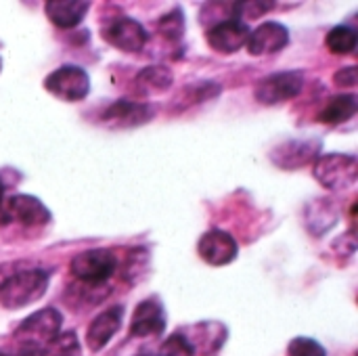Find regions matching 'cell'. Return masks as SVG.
<instances>
[{
  "instance_id": "6da1fadb",
  "label": "cell",
  "mask_w": 358,
  "mask_h": 356,
  "mask_svg": "<svg viewBox=\"0 0 358 356\" xmlns=\"http://www.w3.org/2000/svg\"><path fill=\"white\" fill-rule=\"evenodd\" d=\"M48 281V273L38 266L10 273L0 281V306L6 311L31 306L34 302L44 298Z\"/></svg>"
},
{
  "instance_id": "7a4b0ae2",
  "label": "cell",
  "mask_w": 358,
  "mask_h": 356,
  "mask_svg": "<svg viewBox=\"0 0 358 356\" xmlns=\"http://www.w3.org/2000/svg\"><path fill=\"white\" fill-rule=\"evenodd\" d=\"M63 317L57 308H42L19 323L13 340L19 350H29L42 355V350L61 334Z\"/></svg>"
},
{
  "instance_id": "3957f363",
  "label": "cell",
  "mask_w": 358,
  "mask_h": 356,
  "mask_svg": "<svg viewBox=\"0 0 358 356\" xmlns=\"http://www.w3.org/2000/svg\"><path fill=\"white\" fill-rule=\"evenodd\" d=\"M120 269V258L113 250L94 248L80 252L69 262V273L73 279L88 287H107V283L115 277Z\"/></svg>"
},
{
  "instance_id": "277c9868",
  "label": "cell",
  "mask_w": 358,
  "mask_h": 356,
  "mask_svg": "<svg viewBox=\"0 0 358 356\" xmlns=\"http://www.w3.org/2000/svg\"><path fill=\"white\" fill-rule=\"evenodd\" d=\"M50 222V210L34 195H10L0 204V225L19 227L23 231L44 229Z\"/></svg>"
},
{
  "instance_id": "5b68a950",
  "label": "cell",
  "mask_w": 358,
  "mask_h": 356,
  "mask_svg": "<svg viewBox=\"0 0 358 356\" xmlns=\"http://www.w3.org/2000/svg\"><path fill=\"white\" fill-rule=\"evenodd\" d=\"M313 174L329 191H348L358 178V159L348 153H325L315 159Z\"/></svg>"
},
{
  "instance_id": "8992f818",
  "label": "cell",
  "mask_w": 358,
  "mask_h": 356,
  "mask_svg": "<svg viewBox=\"0 0 358 356\" xmlns=\"http://www.w3.org/2000/svg\"><path fill=\"white\" fill-rule=\"evenodd\" d=\"M304 88V73L302 71H277L271 76H264L256 88H254V99L260 105L273 107L281 105L285 101L296 99Z\"/></svg>"
},
{
  "instance_id": "52a82bcc",
  "label": "cell",
  "mask_w": 358,
  "mask_h": 356,
  "mask_svg": "<svg viewBox=\"0 0 358 356\" xmlns=\"http://www.w3.org/2000/svg\"><path fill=\"white\" fill-rule=\"evenodd\" d=\"M44 88L61 101L78 103L84 101L90 92V78L78 65H61L46 76Z\"/></svg>"
},
{
  "instance_id": "ba28073f",
  "label": "cell",
  "mask_w": 358,
  "mask_h": 356,
  "mask_svg": "<svg viewBox=\"0 0 358 356\" xmlns=\"http://www.w3.org/2000/svg\"><path fill=\"white\" fill-rule=\"evenodd\" d=\"M321 155V141L319 138H294L287 143L277 145L271 151V162L281 170H300Z\"/></svg>"
},
{
  "instance_id": "9c48e42d",
  "label": "cell",
  "mask_w": 358,
  "mask_h": 356,
  "mask_svg": "<svg viewBox=\"0 0 358 356\" xmlns=\"http://www.w3.org/2000/svg\"><path fill=\"white\" fill-rule=\"evenodd\" d=\"M101 36L107 44L122 52H138L149 40L147 29L132 17H117L115 21L103 27Z\"/></svg>"
},
{
  "instance_id": "30bf717a",
  "label": "cell",
  "mask_w": 358,
  "mask_h": 356,
  "mask_svg": "<svg viewBox=\"0 0 358 356\" xmlns=\"http://www.w3.org/2000/svg\"><path fill=\"white\" fill-rule=\"evenodd\" d=\"M197 254L210 266H227L239 256V243L222 229H210L197 241Z\"/></svg>"
},
{
  "instance_id": "8fae6325",
  "label": "cell",
  "mask_w": 358,
  "mask_h": 356,
  "mask_svg": "<svg viewBox=\"0 0 358 356\" xmlns=\"http://www.w3.org/2000/svg\"><path fill=\"white\" fill-rule=\"evenodd\" d=\"M178 334L185 338L193 355H214L224 346L229 338L227 325L218 321H201V323L178 329Z\"/></svg>"
},
{
  "instance_id": "7c38bea8",
  "label": "cell",
  "mask_w": 358,
  "mask_h": 356,
  "mask_svg": "<svg viewBox=\"0 0 358 356\" xmlns=\"http://www.w3.org/2000/svg\"><path fill=\"white\" fill-rule=\"evenodd\" d=\"M166 329V308L157 296L143 300L130 319L132 338H159Z\"/></svg>"
},
{
  "instance_id": "4fadbf2b",
  "label": "cell",
  "mask_w": 358,
  "mask_h": 356,
  "mask_svg": "<svg viewBox=\"0 0 358 356\" xmlns=\"http://www.w3.org/2000/svg\"><path fill=\"white\" fill-rule=\"evenodd\" d=\"M250 27L243 19H229L206 29V42L220 55H233L248 42Z\"/></svg>"
},
{
  "instance_id": "5bb4252c",
  "label": "cell",
  "mask_w": 358,
  "mask_h": 356,
  "mask_svg": "<svg viewBox=\"0 0 358 356\" xmlns=\"http://www.w3.org/2000/svg\"><path fill=\"white\" fill-rule=\"evenodd\" d=\"M287 42H289V29L283 23L266 21L250 31L245 48L252 57H268L283 50Z\"/></svg>"
},
{
  "instance_id": "9a60e30c",
  "label": "cell",
  "mask_w": 358,
  "mask_h": 356,
  "mask_svg": "<svg viewBox=\"0 0 358 356\" xmlns=\"http://www.w3.org/2000/svg\"><path fill=\"white\" fill-rule=\"evenodd\" d=\"M122 321H124V306L120 304L99 313L86 332V346L90 348V353H101L120 332Z\"/></svg>"
},
{
  "instance_id": "2e32d148",
  "label": "cell",
  "mask_w": 358,
  "mask_h": 356,
  "mask_svg": "<svg viewBox=\"0 0 358 356\" xmlns=\"http://www.w3.org/2000/svg\"><path fill=\"white\" fill-rule=\"evenodd\" d=\"M155 115V107L149 103H138V101H115L111 107L105 109L103 122L115 126V128H132L147 124Z\"/></svg>"
},
{
  "instance_id": "e0dca14e",
  "label": "cell",
  "mask_w": 358,
  "mask_h": 356,
  "mask_svg": "<svg viewBox=\"0 0 358 356\" xmlns=\"http://www.w3.org/2000/svg\"><path fill=\"white\" fill-rule=\"evenodd\" d=\"M90 10V2L86 0H48L44 4V13L48 21L59 29L78 27Z\"/></svg>"
},
{
  "instance_id": "ac0fdd59",
  "label": "cell",
  "mask_w": 358,
  "mask_h": 356,
  "mask_svg": "<svg viewBox=\"0 0 358 356\" xmlns=\"http://www.w3.org/2000/svg\"><path fill=\"white\" fill-rule=\"evenodd\" d=\"M304 218H306V231L315 237H323L338 225L340 208L334 199H315L306 206Z\"/></svg>"
},
{
  "instance_id": "d6986e66",
  "label": "cell",
  "mask_w": 358,
  "mask_h": 356,
  "mask_svg": "<svg viewBox=\"0 0 358 356\" xmlns=\"http://www.w3.org/2000/svg\"><path fill=\"white\" fill-rule=\"evenodd\" d=\"M174 84V73L166 65H147L132 82V92L138 97H151L168 92Z\"/></svg>"
},
{
  "instance_id": "ffe728a7",
  "label": "cell",
  "mask_w": 358,
  "mask_h": 356,
  "mask_svg": "<svg viewBox=\"0 0 358 356\" xmlns=\"http://www.w3.org/2000/svg\"><path fill=\"white\" fill-rule=\"evenodd\" d=\"M358 109V101L355 94L346 92V94H336L331 97L325 107L319 111V122L329 124V126H338L348 122L350 118H355Z\"/></svg>"
},
{
  "instance_id": "44dd1931",
  "label": "cell",
  "mask_w": 358,
  "mask_h": 356,
  "mask_svg": "<svg viewBox=\"0 0 358 356\" xmlns=\"http://www.w3.org/2000/svg\"><path fill=\"white\" fill-rule=\"evenodd\" d=\"M358 34L355 27L350 25H336L329 29L327 38H325V44L327 48L334 52V55H348L357 48Z\"/></svg>"
},
{
  "instance_id": "7402d4cb",
  "label": "cell",
  "mask_w": 358,
  "mask_h": 356,
  "mask_svg": "<svg viewBox=\"0 0 358 356\" xmlns=\"http://www.w3.org/2000/svg\"><path fill=\"white\" fill-rule=\"evenodd\" d=\"M157 34L168 40V42H180V38L185 36V13L180 6L168 10L166 15L159 17L157 21Z\"/></svg>"
},
{
  "instance_id": "603a6c76",
  "label": "cell",
  "mask_w": 358,
  "mask_h": 356,
  "mask_svg": "<svg viewBox=\"0 0 358 356\" xmlns=\"http://www.w3.org/2000/svg\"><path fill=\"white\" fill-rule=\"evenodd\" d=\"M40 356H82V346L76 336V332H63L59 334Z\"/></svg>"
},
{
  "instance_id": "cb8c5ba5",
  "label": "cell",
  "mask_w": 358,
  "mask_h": 356,
  "mask_svg": "<svg viewBox=\"0 0 358 356\" xmlns=\"http://www.w3.org/2000/svg\"><path fill=\"white\" fill-rule=\"evenodd\" d=\"M220 90L222 88L216 82H195L182 90V97L187 99V103H203V101L216 99Z\"/></svg>"
},
{
  "instance_id": "d4e9b609",
  "label": "cell",
  "mask_w": 358,
  "mask_h": 356,
  "mask_svg": "<svg viewBox=\"0 0 358 356\" xmlns=\"http://www.w3.org/2000/svg\"><path fill=\"white\" fill-rule=\"evenodd\" d=\"M287 356H327V350L313 338H294L287 346Z\"/></svg>"
},
{
  "instance_id": "484cf974",
  "label": "cell",
  "mask_w": 358,
  "mask_h": 356,
  "mask_svg": "<svg viewBox=\"0 0 358 356\" xmlns=\"http://www.w3.org/2000/svg\"><path fill=\"white\" fill-rule=\"evenodd\" d=\"M157 356H195L193 350L189 348V344L185 342V338L176 332L172 334L159 348V355Z\"/></svg>"
},
{
  "instance_id": "4316f807",
  "label": "cell",
  "mask_w": 358,
  "mask_h": 356,
  "mask_svg": "<svg viewBox=\"0 0 358 356\" xmlns=\"http://www.w3.org/2000/svg\"><path fill=\"white\" fill-rule=\"evenodd\" d=\"M334 84L338 88H355L358 84V71L357 65H348V67H342L334 73Z\"/></svg>"
},
{
  "instance_id": "83f0119b",
  "label": "cell",
  "mask_w": 358,
  "mask_h": 356,
  "mask_svg": "<svg viewBox=\"0 0 358 356\" xmlns=\"http://www.w3.org/2000/svg\"><path fill=\"white\" fill-rule=\"evenodd\" d=\"M243 6H245V8H252V10L243 13L241 17H245V19H256V17H262L264 13H268L271 8H275L277 4H275V2H243Z\"/></svg>"
},
{
  "instance_id": "f1b7e54d",
  "label": "cell",
  "mask_w": 358,
  "mask_h": 356,
  "mask_svg": "<svg viewBox=\"0 0 358 356\" xmlns=\"http://www.w3.org/2000/svg\"><path fill=\"white\" fill-rule=\"evenodd\" d=\"M4 201V183L0 180V204Z\"/></svg>"
},
{
  "instance_id": "f546056e",
  "label": "cell",
  "mask_w": 358,
  "mask_h": 356,
  "mask_svg": "<svg viewBox=\"0 0 358 356\" xmlns=\"http://www.w3.org/2000/svg\"><path fill=\"white\" fill-rule=\"evenodd\" d=\"M0 71H2V59H0Z\"/></svg>"
},
{
  "instance_id": "4dcf8cb0",
  "label": "cell",
  "mask_w": 358,
  "mask_h": 356,
  "mask_svg": "<svg viewBox=\"0 0 358 356\" xmlns=\"http://www.w3.org/2000/svg\"><path fill=\"white\" fill-rule=\"evenodd\" d=\"M0 356H8V355H2V353H0Z\"/></svg>"
},
{
  "instance_id": "1f68e13d",
  "label": "cell",
  "mask_w": 358,
  "mask_h": 356,
  "mask_svg": "<svg viewBox=\"0 0 358 356\" xmlns=\"http://www.w3.org/2000/svg\"><path fill=\"white\" fill-rule=\"evenodd\" d=\"M143 356H147V355H143Z\"/></svg>"
}]
</instances>
